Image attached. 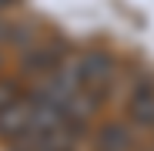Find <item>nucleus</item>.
<instances>
[{
    "mask_svg": "<svg viewBox=\"0 0 154 151\" xmlns=\"http://www.w3.org/2000/svg\"><path fill=\"white\" fill-rule=\"evenodd\" d=\"M84 87V67H81V54H64L44 77H37L34 97L47 101L54 108H64L67 101Z\"/></svg>",
    "mask_w": 154,
    "mask_h": 151,
    "instance_id": "obj_1",
    "label": "nucleus"
},
{
    "mask_svg": "<svg viewBox=\"0 0 154 151\" xmlns=\"http://www.w3.org/2000/svg\"><path fill=\"white\" fill-rule=\"evenodd\" d=\"M81 67H84V87L104 97V91L114 77V57L107 50H87V54H81Z\"/></svg>",
    "mask_w": 154,
    "mask_h": 151,
    "instance_id": "obj_2",
    "label": "nucleus"
},
{
    "mask_svg": "<svg viewBox=\"0 0 154 151\" xmlns=\"http://www.w3.org/2000/svg\"><path fill=\"white\" fill-rule=\"evenodd\" d=\"M30 131V97H14L10 104L0 111V134L17 141Z\"/></svg>",
    "mask_w": 154,
    "mask_h": 151,
    "instance_id": "obj_3",
    "label": "nucleus"
},
{
    "mask_svg": "<svg viewBox=\"0 0 154 151\" xmlns=\"http://www.w3.org/2000/svg\"><path fill=\"white\" fill-rule=\"evenodd\" d=\"M60 57H64V54H60V44L47 40V44L27 47V54H23L20 67H23V74H30V77H44V74H47L50 67H54Z\"/></svg>",
    "mask_w": 154,
    "mask_h": 151,
    "instance_id": "obj_4",
    "label": "nucleus"
},
{
    "mask_svg": "<svg viewBox=\"0 0 154 151\" xmlns=\"http://www.w3.org/2000/svg\"><path fill=\"white\" fill-rule=\"evenodd\" d=\"M127 114L137 128H154V81H144L134 87L131 101H127Z\"/></svg>",
    "mask_w": 154,
    "mask_h": 151,
    "instance_id": "obj_5",
    "label": "nucleus"
},
{
    "mask_svg": "<svg viewBox=\"0 0 154 151\" xmlns=\"http://www.w3.org/2000/svg\"><path fill=\"white\" fill-rule=\"evenodd\" d=\"M94 144H97V151H131L134 148V128L121 124V121H111L97 131Z\"/></svg>",
    "mask_w": 154,
    "mask_h": 151,
    "instance_id": "obj_6",
    "label": "nucleus"
},
{
    "mask_svg": "<svg viewBox=\"0 0 154 151\" xmlns=\"http://www.w3.org/2000/svg\"><path fill=\"white\" fill-rule=\"evenodd\" d=\"M14 97H20V91H17V81H0V111H4Z\"/></svg>",
    "mask_w": 154,
    "mask_h": 151,
    "instance_id": "obj_7",
    "label": "nucleus"
},
{
    "mask_svg": "<svg viewBox=\"0 0 154 151\" xmlns=\"http://www.w3.org/2000/svg\"><path fill=\"white\" fill-rule=\"evenodd\" d=\"M131 151H134V148H131ZM144 151H154V148H144Z\"/></svg>",
    "mask_w": 154,
    "mask_h": 151,
    "instance_id": "obj_8",
    "label": "nucleus"
}]
</instances>
